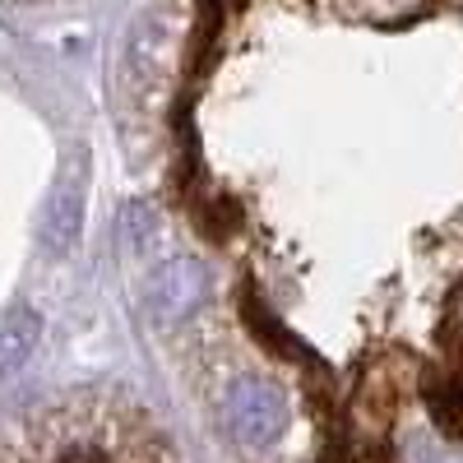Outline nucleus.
Wrapping results in <instances>:
<instances>
[{
  "label": "nucleus",
  "instance_id": "nucleus-1",
  "mask_svg": "<svg viewBox=\"0 0 463 463\" xmlns=\"http://www.w3.org/2000/svg\"><path fill=\"white\" fill-rule=\"evenodd\" d=\"M222 417H227L232 440L246 445V449H274L288 431V421H292L283 390L264 375L232 380L227 394H222Z\"/></svg>",
  "mask_w": 463,
  "mask_h": 463
},
{
  "label": "nucleus",
  "instance_id": "nucleus-2",
  "mask_svg": "<svg viewBox=\"0 0 463 463\" xmlns=\"http://www.w3.org/2000/svg\"><path fill=\"white\" fill-rule=\"evenodd\" d=\"M204 297H209L204 269L195 260H185V255L163 260L158 269H153V279H148V301H153V311H158L163 320H185L195 306H204Z\"/></svg>",
  "mask_w": 463,
  "mask_h": 463
},
{
  "label": "nucleus",
  "instance_id": "nucleus-3",
  "mask_svg": "<svg viewBox=\"0 0 463 463\" xmlns=\"http://www.w3.org/2000/svg\"><path fill=\"white\" fill-rule=\"evenodd\" d=\"M80 222H84V163L61 172L52 200L43 209V246L52 255H65L74 237H80Z\"/></svg>",
  "mask_w": 463,
  "mask_h": 463
},
{
  "label": "nucleus",
  "instance_id": "nucleus-4",
  "mask_svg": "<svg viewBox=\"0 0 463 463\" xmlns=\"http://www.w3.org/2000/svg\"><path fill=\"white\" fill-rule=\"evenodd\" d=\"M37 334H43L37 316L24 311V306H10V311H5V329H0V371H5V375L24 371V362L33 357V347H37Z\"/></svg>",
  "mask_w": 463,
  "mask_h": 463
},
{
  "label": "nucleus",
  "instance_id": "nucleus-5",
  "mask_svg": "<svg viewBox=\"0 0 463 463\" xmlns=\"http://www.w3.org/2000/svg\"><path fill=\"white\" fill-rule=\"evenodd\" d=\"M403 463H463L454 449H445V440H427V436H417L403 445Z\"/></svg>",
  "mask_w": 463,
  "mask_h": 463
}]
</instances>
